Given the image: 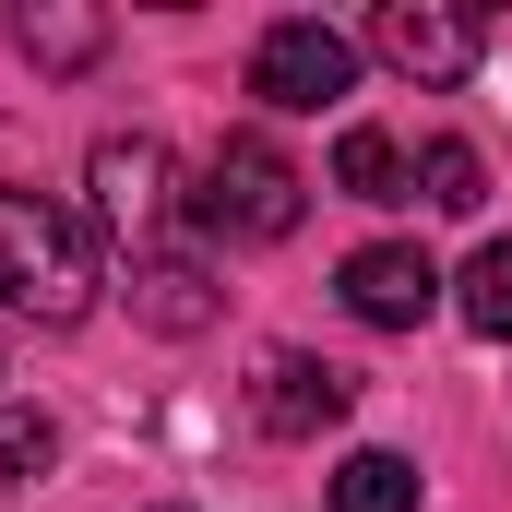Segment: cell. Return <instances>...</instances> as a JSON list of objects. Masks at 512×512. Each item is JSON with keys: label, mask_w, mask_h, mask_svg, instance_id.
I'll use <instances>...</instances> for the list:
<instances>
[{"label": "cell", "mask_w": 512, "mask_h": 512, "mask_svg": "<svg viewBox=\"0 0 512 512\" xmlns=\"http://www.w3.org/2000/svg\"><path fill=\"white\" fill-rule=\"evenodd\" d=\"M0 310H24V322H84L96 310L84 215H60L48 191H12V179H0Z\"/></svg>", "instance_id": "obj_1"}, {"label": "cell", "mask_w": 512, "mask_h": 512, "mask_svg": "<svg viewBox=\"0 0 512 512\" xmlns=\"http://www.w3.org/2000/svg\"><path fill=\"white\" fill-rule=\"evenodd\" d=\"M298 215H310V179L286 167V143H274V131H227V143L191 167V227H203V239L262 251V239H286Z\"/></svg>", "instance_id": "obj_2"}, {"label": "cell", "mask_w": 512, "mask_h": 512, "mask_svg": "<svg viewBox=\"0 0 512 512\" xmlns=\"http://www.w3.org/2000/svg\"><path fill=\"white\" fill-rule=\"evenodd\" d=\"M346 84H358V48H346L334 24H310V12L262 24V48H251V96L274 108V120H322Z\"/></svg>", "instance_id": "obj_3"}, {"label": "cell", "mask_w": 512, "mask_h": 512, "mask_svg": "<svg viewBox=\"0 0 512 512\" xmlns=\"http://www.w3.org/2000/svg\"><path fill=\"white\" fill-rule=\"evenodd\" d=\"M370 48H382L405 84H465L477 48H489V24L453 12V0H382V12H370Z\"/></svg>", "instance_id": "obj_4"}, {"label": "cell", "mask_w": 512, "mask_h": 512, "mask_svg": "<svg viewBox=\"0 0 512 512\" xmlns=\"http://www.w3.org/2000/svg\"><path fill=\"white\" fill-rule=\"evenodd\" d=\"M346 310H358L370 334H417V322L441 310V262L417 251V239H370V251H346Z\"/></svg>", "instance_id": "obj_5"}, {"label": "cell", "mask_w": 512, "mask_h": 512, "mask_svg": "<svg viewBox=\"0 0 512 512\" xmlns=\"http://www.w3.org/2000/svg\"><path fill=\"white\" fill-rule=\"evenodd\" d=\"M251 417L274 429V441H322L334 417H346V370L334 358H298V346H274L251 382Z\"/></svg>", "instance_id": "obj_6"}, {"label": "cell", "mask_w": 512, "mask_h": 512, "mask_svg": "<svg viewBox=\"0 0 512 512\" xmlns=\"http://www.w3.org/2000/svg\"><path fill=\"white\" fill-rule=\"evenodd\" d=\"M84 179H96V215H108L120 239H143V227L167 215V143H155V131H108Z\"/></svg>", "instance_id": "obj_7"}, {"label": "cell", "mask_w": 512, "mask_h": 512, "mask_svg": "<svg viewBox=\"0 0 512 512\" xmlns=\"http://www.w3.org/2000/svg\"><path fill=\"white\" fill-rule=\"evenodd\" d=\"M12 48H24L36 72H96V60H108V12H84V0H24V12H12Z\"/></svg>", "instance_id": "obj_8"}, {"label": "cell", "mask_w": 512, "mask_h": 512, "mask_svg": "<svg viewBox=\"0 0 512 512\" xmlns=\"http://www.w3.org/2000/svg\"><path fill=\"white\" fill-rule=\"evenodd\" d=\"M131 310L155 322V334H203L215 322V274L191 251H167V262H131Z\"/></svg>", "instance_id": "obj_9"}, {"label": "cell", "mask_w": 512, "mask_h": 512, "mask_svg": "<svg viewBox=\"0 0 512 512\" xmlns=\"http://www.w3.org/2000/svg\"><path fill=\"white\" fill-rule=\"evenodd\" d=\"M334 191H346V203H405V191H417V167H405V143H393V131H346V143H334Z\"/></svg>", "instance_id": "obj_10"}, {"label": "cell", "mask_w": 512, "mask_h": 512, "mask_svg": "<svg viewBox=\"0 0 512 512\" xmlns=\"http://www.w3.org/2000/svg\"><path fill=\"white\" fill-rule=\"evenodd\" d=\"M334 512H417V465L405 453H346L334 465Z\"/></svg>", "instance_id": "obj_11"}, {"label": "cell", "mask_w": 512, "mask_h": 512, "mask_svg": "<svg viewBox=\"0 0 512 512\" xmlns=\"http://www.w3.org/2000/svg\"><path fill=\"white\" fill-rule=\"evenodd\" d=\"M453 310L489 334V346H512V239H489V251L465 262V286H453Z\"/></svg>", "instance_id": "obj_12"}, {"label": "cell", "mask_w": 512, "mask_h": 512, "mask_svg": "<svg viewBox=\"0 0 512 512\" xmlns=\"http://www.w3.org/2000/svg\"><path fill=\"white\" fill-rule=\"evenodd\" d=\"M417 203H429V215H477V203H489L477 143H429V155H417Z\"/></svg>", "instance_id": "obj_13"}, {"label": "cell", "mask_w": 512, "mask_h": 512, "mask_svg": "<svg viewBox=\"0 0 512 512\" xmlns=\"http://www.w3.org/2000/svg\"><path fill=\"white\" fill-rule=\"evenodd\" d=\"M60 465V429L36 417V405H0V489H24V477H48Z\"/></svg>", "instance_id": "obj_14"}]
</instances>
